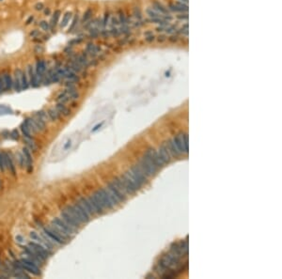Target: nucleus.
<instances>
[{"instance_id":"nucleus-38","label":"nucleus","mask_w":282,"mask_h":279,"mask_svg":"<svg viewBox=\"0 0 282 279\" xmlns=\"http://www.w3.org/2000/svg\"><path fill=\"white\" fill-rule=\"evenodd\" d=\"M178 17H179V18H181V19H187V18H188V15H187V13H184V14L179 15Z\"/></svg>"},{"instance_id":"nucleus-6","label":"nucleus","mask_w":282,"mask_h":279,"mask_svg":"<svg viewBox=\"0 0 282 279\" xmlns=\"http://www.w3.org/2000/svg\"><path fill=\"white\" fill-rule=\"evenodd\" d=\"M27 73H28V81H29V86L30 88H33V89H36V88H39L41 86L40 82H39V79H38V76L36 74V72H35V69H34V66L32 65H28L27 67Z\"/></svg>"},{"instance_id":"nucleus-30","label":"nucleus","mask_w":282,"mask_h":279,"mask_svg":"<svg viewBox=\"0 0 282 279\" xmlns=\"http://www.w3.org/2000/svg\"><path fill=\"white\" fill-rule=\"evenodd\" d=\"M5 91V86H4V81H3V76H2V72L0 71V93Z\"/></svg>"},{"instance_id":"nucleus-11","label":"nucleus","mask_w":282,"mask_h":279,"mask_svg":"<svg viewBox=\"0 0 282 279\" xmlns=\"http://www.w3.org/2000/svg\"><path fill=\"white\" fill-rule=\"evenodd\" d=\"M152 8H154L156 11H158L160 14H162L163 16L171 19V17H170V15H169L168 8H166L163 4L160 3L159 1H157V0H154V1L152 2Z\"/></svg>"},{"instance_id":"nucleus-31","label":"nucleus","mask_w":282,"mask_h":279,"mask_svg":"<svg viewBox=\"0 0 282 279\" xmlns=\"http://www.w3.org/2000/svg\"><path fill=\"white\" fill-rule=\"evenodd\" d=\"M41 40L44 41V42L45 41H49L50 40V38H51V34L50 33H48V32H44V34H42L41 35Z\"/></svg>"},{"instance_id":"nucleus-35","label":"nucleus","mask_w":282,"mask_h":279,"mask_svg":"<svg viewBox=\"0 0 282 279\" xmlns=\"http://www.w3.org/2000/svg\"><path fill=\"white\" fill-rule=\"evenodd\" d=\"M145 36H146V38H145V39H146L147 41H152L153 40H154V36H153L152 33H151L150 36L148 35V33H146V34H145Z\"/></svg>"},{"instance_id":"nucleus-36","label":"nucleus","mask_w":282,"mask_h":279,"mask_svg":"<svg viewBox=\"0 0 282 279\" xmlns=\"http://www.w3.org/2000/svg\"><path fill=\"white\" fill-rule=\"evenodd\" d=\"M51 13H52V11H51V8H44V14L45 15V16H50L51 15Z\"/></svg>"},{"instance_id":"nucleus-40","label":"nucleus","mask_w":282,"mask_h":279,"mask_svg":"<svg viewBox=\"0 0 282 279\" xmlns=\"http://www.w3.org/2000/svg\"><path fill=\"white\" fill-rule=\"evenodd\" d=\"M0 1H2V0H0Z\"/></svg>"},{"instance_id":"nucleus-21","label":"nucleus","mask_w":282,"mask_h":279,"mask_svg":"<svg viewBox=\"0 0 282 279\" xmlns=\"http://www.w3.org/2000/svg\"><path fill=\"white\" fill-rule=\"evenodd\" d=\"M92 15H93L92 8H87V11H85L84 14H83V18H82V20H81V23H82V24H85L86 22L89 21V20L92 18Z\"/></svg>"},{"instance_id":"nucleus-4","label":"nucleus","mask_w":282,"mask_h":279,"mask_svg":"<svg viewBox=\"0 0 282 279\" xmlns=\"http://www.w3.org/2000/svg\"><path fill=\"white\" fill-rule=\"evenodd\" d=\"M18 263H19L20 267L25 269L27 271L32 273L33 274H35V275H40V274H41V271L39 270L38 265H37L36 263H34L32 260H30V259L28 258H22Z\"/></svg>"},{"instance_id":"nucleus-22","label":"nucleus","mask_w":282,"mask_h":279,"mask_svg":"<svg viewBox=\"0 0 282 279\" xmlns=\"http://www.w3.org/2000/svg\"><path fill=\"white\" fill-rule=\"evenodd\" d=\"M78 22H79V15H78V14L73 15V20H72V23H71V24H70V28H68V33H70V32H72L73 30L75 29L76 25H77V24H78Z\"/></svg>"},{"instance_id":"nucleus-18","label":"nucleus","mask_w":282,"mask_h":279,"mask_svg":"<svg viewBox=\"0 0 282 279\" xmlns=\"http://www.w3.org/2000/svg\"><path fill=\"white\" fill-rule=\"evenodd\" d=\"M21 82H22V89L23 90H27L28 89L30 88L27 71H24V70H23L22 74H21Z\"/></svg>"},{"instance_id":"nucleus-16","label":"nucleus","mask_w":282,"mask_h":279,"mask_svg":"<svg viewBox=\"0 0 282 279\" xmlns=\"http://www.w3.org/2000/svg\"><path fill=\"white\" fill-rule=\"evenodd\" d=\"M46 113H47V116H48V118H49L51 120H52V121L58 120L59 118H62L61 114H60V113H59L57 110V108H56V107H52V108L48 109V110L46 111Z\"/></svg>"},{"instance_id":"nucleus-7","label":"nucleus","mask_w":282,"mask_h":279,"mask_svg":"<svg viewBox=\"0 0 282 279\" xmlns=\"http://www.w3.org/2000/svg\"><path fill=\"white\" fill-rule=\"evenodd\" d=\"M2 72V76H3V81H4V86H5V91H11L13 90V77L12 73L8 70H3Z\"/></svg>"},{"instance_id":"nucleus-5","label":"nucleus","mask_w":282,"mask_h":279,"mask_svg":"<svg viewBox=\"0 0 282 279\" xmlns=\"http://www.w3.org/2000/svg\"><path fill=\"white\" fill-rule=\"evenodd\" d=\"M40 228L44 230V232L56 243V245H65V243L67 242L61 237H59L58 235L57 234V232L52 228H51V226H48V228H46V226H44V225H40Z\"/></svg>"},{"instance_id":"nucleus-10","label":"nucleus","mask_w":282,"mask_h":279,"mask_svg":"<svg viewBox=\"0 0 282 279\" xmlns=\"http://www.w3.org/2000/svg\"><path fill=\"white\" fill-rule=\"evenodd\" d=\"M28 246H30L31 248H33L34 250H36V251H38V252H40L41 255H44L45 258H49L51 255L53 254V252H51V251H49L48 249H46L44 246H42L41 245H40V243H38V242H30L29 243H28Z\"/></svg>"},{"instance_id":"nucleus-28","label":"nucleus","mask_w":282,"mask_h":279,"mask_svg":"<svg viewBox=\"0 0 282 279\" xmlns=\"http://www.w3.org/2000/svg\"><path fill=\"white\" fill-rule=\"evenodd\" d=\"M82 41H83V38H75V39H73L72 41H69V45H71V46L78 45Z\"/></svg>"},{"instance_id":"nucleus-23","label":"nucleus","mask_w":282,"mask_h":279,"mask_svg":"<svg viewBox=\"0 0 282 279\" xmlns=\"http://www.w3.org/2000/svg\"><path fill=\"white\" fill-rule=\"evenodd\" d=\"M39 28L44 32H49L50 31V24L46 20H41L39 22Z\"/></svg>"},{"instance_id":"nucleus-33","label":"nucleus","mask_w":282,"mask_h":279,"mask_svg":"<svg viewBox=\"0 0 282 279\" xmlns=\"http://www.w3.org/2000/svg\"><path fill=\"white\" fill-rule=\"evenodd\" d=\"M31 41L35 43V44H44V41L41 40V38H33L31 39Z\"/></svg>"},{"instance_id":"nucleus-9","label":"nucleus","mask_w":282,"mask_h":279,"mask_svg":"<svg viewBox=\"0 0 282 279\" xmlns=\"http://www.w3.org/2000/svg\"><path fill=\"white\" fill-rule=\"evenodd\" d=\"M23 70L20 68H16L12 73L13 77V90L15 91H21L22 89V82H21V74Z\"/></svg>"},{"instance_id":"nucleus-17","label":"nucleus","mask_w":282,"mask_h":279,"mask_svg":"<svg viewBox=\"0 0 282 279\" xmlns=\"http://www.w3.org/2000/svg\"><path fill=\"white\" fill-rule=\"evenodd\" d=\"M72 18H73V12L72 11L65 12L64 15L62 16V19L60 20V22H59V27H60V28H65L68 25V24L71 22Z\"/></svg>"},{"instance_id":"nucleus-29","label":"nucleus","mask_w":282,"mask_h":279,"mask_svg":"<svg viewBox=\"0 0 282 279\" xmlns=\"http://www.w3.org/2000/svg\"><path fill=\"white\" fill-rule=\"evenodd\" d=\"M44 8H45V6H44V4L42 2H38L35 6H34V8H35V11H44Z\"/></svg>"},{"instance_id":"nucleus-8","label":"nucleus","mask_w":282,"mask_h":279,"mask_svg":"<svg viewBox=\"0 0 282 279\" xmlns=\"http://www.w3.org/2000/svg\"><path fill=\"white\" fill-rule=\"evenodd\" d=\"M60 218H61V219H63L68 225H70L72 226V228H73V229H77V230H78V229L81 226V225L71 216V214L67 212L66 209H63V210H61V212H60Z\"/></svg>"},{"instance_id":"nucleus-1","label":"nucleus","mask_w":282,"mask_h":279,"mask_svg":"<svg viewBox=\"0 0 282 279\" xmlns=\"http://www.w3.org/2000/svg\"><path fill=\"white\" fill-rule=\"evenodd\" d=\"M94 194L96 195L99 201L101 202L102 207L105 208V209H107V210H112L113 208L117 206V203L115 202L114 197L110 194V192L108 191L107 188H101Z\"/></svg>"},{"instance_id":"nucleus-24","label":"nucleus","mask_w":282,"mask_h":279,"mask_svg":"<svg viewBox=\"0 0 282 279\" xmlns=\"http://www.w3.org/2000/svg\"><path fill=\"white\" fill-rule=\"evenodd\" d=\"M42 35V32L38 29V28H34V29H31L28 33V36L30 39H33V38H41Z\"/></svg>"},{"instance_id":"nucleus-2","label":"nucleus","mask_w":282,"mask_h":279,"mask_svg":"<svg viewBox=\"0 0 282 279\" xmlns=\"http://www.w3.org/2000/svg\"><path fill=\"white\" fill-rule=\"evenodd\" d=\"M173 143L177 147L181 154H187L188 153V135L185 133H181L177 135L173 139Z\"/></svg>"},{"instance_id":"nucleus-27","label":"nucleus","mask_w":282,"mask_h":279,"mask_svg":"<svg viewBox=\"0 0 282 279\" xmlns=\"http://www.w3.org/2000/svg\"><path fill=\"white\" fill-rule=\"evenodd\" d=\"M109 33H110V36L112 37H115V38H118V36H121V31H119V28H118L117 27H112L111 29L109 30Z\"/></svg>"},{"instance_id":"nucleus-20","label":"nucleus","mask_w":282,"mask_h":279,"mask_svg":"<svg viewBox=\"0 0 282 279\" xmlns=\"http://www.w3.org/2000/svg\"><path fill=\"white\" fill-rule=\"evenodd\" d=\"M45 52V47L44 44H35L33 47V53L38 57H41Z\"/></svg>"},{"instance_id":"nucleus-34","label":"nucleus","mask_w":282,"mask_h":279,"mask_svg":"<svg viewBox=\"0 0 282 279\" xmlns=\"http://www.w3.org/2000/svg\"><path fill=\"white\" fill-rule=\"evenodd\" d=\"M34 20H35V17H34V15H30L28 18L27 19V21H25V25H29V24H31L33 22H34Z\"/></svg>"},{"instance_id":"nucleus-39","label":"nucleus","mask_w":282,"mask_h":279,"mask_svg":"<svg viewBox=\"0 0 282 279\" xmlns=\"http://www.w3.org/2000/svg\"><path fill=\"white\" fill-rule=\"evenodd\" d=\"M180 2H183V3H184V4H187L188 3V0H179Z\"/></svg>"},{"instance_id":"nucleus-13","label":"nucleus","mask_w":282,"mask_h":279,"mask_svg":"<svg viewBox=\"0 0 282 279\" xmlns=\"http://www.w3.org/2000/svg\"><path fill=\"white\" fill-rule=\"evenodd\" d=\"M60 15H61V11L59 10H56L53 12V14H52V17H51V20L49 22V24H50V31L52 33L55 32L57 25L59 24V18H60Z\"/></svg>"},{"instance_id":"nucleus-32","label":"nucleus","mask_w":282,"mask_h":279,"mask_svg":"<svg viewBox=\"0 0 282 279\" xmlns=\"http://www.w3.org/2000/svg\"><path fill=\"white\" fill-rule=\"evenodd\" d=\"M180 32H181L183 35H185V36H187V35H188V24H185L184 25H183V28H181Z\"/></svg>"},{"instance_id":"nucleus-26","label":"nucleus","mask_w":282,"mask_h":279,"mask_svg":"<svg viewBox=\"0 0 282 279\" xmlns=\"http://www.w3.org/2000/svg\"><path fill=\"white\" fill-rule=\"evenodd\" d=\"M89 31V37L91 39H97L100 36V30L96 28H90Z\"/></svg>"},{"instance_id":"nucleus-37","label":"nucleus","mask_w":282,"mask_h":279,"mask_svg":"<svg viewBox=\"0 0 282 279\" xmlns=\"http://www.w3.org/2000/svg\"><path fill=\"white\" fill-rule=\"evenodd\" d=\"M16 241L18 242L19 243H23L24 242V238L22 236H17L16 237Z\"/></svg>"},{"instance_id":"nucleus-14","label":"nucleus","mask_w":282,"mask_h":279,"mask_svg":"<svg viewBox=\"0 0 282 279\" xmlns=\"http://www.w3.org/2000/svg\"><path fill=\"white\" fill-rule=\"evenodd\" d=\"M55 107L57 108V110L59 113H60L62 117H68V116H70L71 113H72V110L70 109V107H68V106L66 105V104H63V103H58V102H57V104H56Z\"/></svg>"},{"instance_id":"nucleus-12","label":"nucleus","mask_w":282,"mask_h":279,"mask_svg":"<svg viewBox=\"0 0 282 279\" xmlns=\"http://www.w3.org/2000/svg\"><path fill=\"white\" fill-rule=\"evenodd\" d=\"M169 10L176 12H187L188 11V6L187 4H184L183 2H174V3H169L168 4Z\"/></svg>"},{"instance_id":"nucleus-25","label":"nucleus","mask_w":282,"mask_h":279,"mask_svg":"<svg viewBox=\"0 0 282 279\" xmlns=\"http://www.w3.org/2000/svg\"><path fill=\"white\" fill-rule=\"evenodd\" d=\"M110 11H106L105 12V15H104V18L102 19V28H105L107 27L108 23L110 22V18H111V15H110Z\"/></svg>"},{"instance_id":"nucleus-15","label":"nucleus","mask_w":282,"mask_h":279,"mask_svg":"<svg viewBox=\"0 0 282 279\" xmlns=\"http://www.w3.org/2000/svg\"><path fill=\"white\" fill-rule=\"evenodd\" d=\"M24 162H25V165L28 167V171L31 172L33 169V161L31 158V153L28 149H24Z\"/></svg>"},{"instance_id":"nucleus-3","label":"nucleus","mask_w":282,"mask_h":279,"mask_svg":"<svg viewBox=\"0 0 282 279\" xmlns=\"http://www.w3.org/2000/svg\"><path fill=\"white\" fill-rule=\"evenodd\" d=\"M48 68V64H47V61L41 57H39L36 60V63H35V66H34V69H35V72H36V74L38 76V79H39V82L40 84L41 85V82H42V78H44L45 73H46V70Z\"/></svg>"},{"instance_id":"nucleus-19","label":"nucleus","mask_w":282,"mask_h":279,"mask_svg":"<svg viewBox=\"0 0 282 279\" xmlns=\"http://www.w3.org/2000/svg\"><path fill=\"white\" fill-rule=\"evenodd\" d=\"M118 23L122 25H128V20H127V17L124 13V11L122 10V8H118Z\"/></svg>"}]
</instances>
